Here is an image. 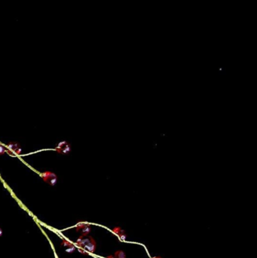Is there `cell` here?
Masks as SVG:
<instances>
[{"label":"cell","instance_id":"obj_9","mask_svg":"<svg viewBox=\"0 0 257 258\" xmlns=\"http://www.w3.org/2000/svg\"><path fill=\"white\" fill-rule=\"evenodd\" d=\"M114 258H126V255L123 251H118L115 253Z\"/></svg>","mask_w":257,"mask_h":258},{"label":"cell","instance_id":"obj_3","mask_svg":"<svg viewBox=\"0 0 257 258\" xmlns=\"http://www.w3.org/2000/svg\"><path fill=\"white\" fill-rule=\"evenodd\" d=\"M7 152H9V154L15 156V154L18 155L21 152V147L19 143L12 142L7 146Z\"/></svg>","mask_w":257,"mask_h":258},{"label":"cell","instance_id":"obj_11","mask_svg":"<svg viewBox=\"0 0 257 258\" xmlns=\"http://www.w3.org/2000/svg\"><path fill=\"white\" fill-rule=\"evenodd\" d=\"M2 229L0 228V236H2Z\"/></svg>","mask_w":257,"mask_h":258},{"label":"cell","instance_id":"obj_12","mask_svg":"<svg viewBox=\"0 0 257 258\" xmlns=\"http://www.w3.org/2000/svg\"><path fill=\"white\" fill-rule=\"evenodd\" d=\"M154 258H162V257H155Z\"/></svg>","mask_w":257,"mask_h":258},{"label":"cell","instance_id":"obj_10","mask_svg":"<svg viewBox=\"0 0 257 258\" xmlns=\"http://www.w3.org/2000/svg\"><path fill=\"white\" fill-rule=\"evenodd\" d=\"M7 149L6 147H5L2 144H0V156H2L3 154H5L6 152Z\"/></svg>","mask_w":257,"mask_h":258},{"label":"cell","instance_id":"obj_6","mask_svg":"<svg viewBox=\"0 0 257 258\" xmlns=\"http://www.w3.org/2000/svg\"><path fill=\"white\" fill-rule=\"evenodd\" d=\"M113 232H115V234H117V235L120 237V238H121V240L126 239L127 235H126V233H125V232H124V230H121L120 227H115V228L113 230Z\"/></svg>","mask_w":257,"mask_h":258},{"label":"cell","instance_id":"obj_1","mask_svg":"<svg viewBox=\"0 0 257 258\" xmlns=\"http://www.w3.org/2000/svg\"><path fill=\"white\" fill-rule=\"evenodd\" d=\"M41 177L45 182L48 183L51 186H54L57 181V176L53 172L45 171L41 173Z\"/></svg>","mask_w":257,"mask_h":258},{"label":"cell","instance_id":"obj_4","mask_svg":"<svg viewBox=\"0 0 257 258\" xmlns=\"http://www.w3.org/2000/svg\"><path fill=\"white\" fill-rule=\"evenodd\" d=\"M92 237L91 236H82V235H81V236L79 237V238L77 239L76 241V245H78V246H79L80 248H84V246L85 245H86L88 243V242L91 241V239H92Z\"/></svg>","mask_w":257,"mask_h":258},{"label":"cell","instance_id":"obj_8","mask_svg":"<svg viewBox=\"0 0 257 258\" xmlns=\"http://www.w3.org/2000/svg\"><path fill=\"white\" fill-rule=\"evenodd\" d=\"M62 245L63 246H67L68 247V248H66V251L67 252V253H73V251H75V249H76V248L74 247V245H72L71 243H70V242H68L67 241H63V244H62Z\"/></svg>","mask_w":257,"mask_h":258},{"label":"cell","instance_id":"obj_2","mask_svg":"<svg viewBox=\"0 0 257 258\" xmlns=\"http://www.w3.org/2000/svg\"><path fill=\"white\" fill-rule=\"evenodd\" d=\"M56 151L60 154H69L71 151V146L67 141H61L55 148Z\"/></svg>","mask_w":257,"mask_h":258},{"label":"cell","instance_id":"obj_5","mask_svg":"<svg viewBox=\"0 0 257 258\" xmlns=\"http://www.w3.org/2000/svg\"><path fill=\"white\" fill-rule=\"evenodd\" d=\"M83 249L88 251L91 252V253H94L95 250H96V242L94 240V238H92L86 245H85Z\"/></svg>","mask_w":257,"mask_h":258},{"label":"cell","instance_id":"obj_7","mask_svg":"<svg viewBox=\"0 0 257 258\" xmlns=\"http://www.w3.org/2000/svg\"><path fill=\"white\" fill-rule=\"evenodd\" d=\"M79 231L81 232V235L82 236H87L90 233V232H91V227H90V225L87 224V223H85L83 225V227L80 229Z\"/></svg>","mask_w":257,"mask_h":258}]
</instances>
